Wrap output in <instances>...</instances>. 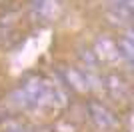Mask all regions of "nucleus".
Wrapping results in <instances>:
<instances>
[{"label":"nucleus","instance_id":"nucleus-8","mask_svg":"<svg viewBox=\"0 0 134 132\" xmlns=\"http://www.w3.org/2000/svg\"><path fill=\"white\" fill-rule=\"evenodd\" d=\"M78 58H80V62L84 64L86 70H98L100 60H98V56H96V52L92 48H80L78 50Z\"/></svg>","mask_w":134,"mask_h":132},{"label":"nucleus","instance_id":"nucleus-5","mask_svg":"<svg viewBox=\"0 0 134 132\" xmlns=\"http://www.w3.org/2000/svg\"><path fill=\"white\" fill-rule=\"evenodd\" d=\"M60 76H62V82L66 84L70 90H76L78 94H86L90 90L88 82H86V76H84V72L78 70V68L62 66V68H60Z\"/></svg>","mask_w":134,"mask_h":132},{"label":"nucleus","instance_id":"nucleus-1","mask_svg":"<svg viewBox=\"0 0 134 132\" xmlns=\"http://www.w3.org/2000/svg\"><path fill=\"white\" fill-rule=\"evenodd\" d=\"M14 100L24 108H40V106H52V92L50 80L42 76H28L20 88L14 92Z\"/></svg>","mask_w":134,"mask_h":132},{"label":"nucleus","instance_id":"nucleus-11","mask_svg":"<svg viewBox=\"0 0 134 132\" xmlns=\"http://www.w3.org/2000/svg\"><path fill=\"white\" fill-rule=\"evenodd\" d=\"M122 38H126V40H128V42H130V44L134 46V28H132V26H128L126 30H124Z\"/></svg>","mask_w":134,"mask_h":132},{"label":"nucleus","instance_id":"nucleus-7","mask_svg":"<svg viewBox=\"0 0 134 132\" xmlns=\"http://www.w3.org/2000/svg\"><path fill=\"white\" fill-rule=\"evenodd\" d=\"M130 14L124 6H114V8H110V10H106V20L108 24H112V26H126L130 22Z\"/></svg>","mask_w":134,"mask_h":132},{"label":"nucleus","instance_id":"nucleus-12","mask_svg":"<svg viewBox=\"0 0 134 132\" xmlns=\"http://www.w3.org/2000/svg\"><path fill=\"white\" fill-rule=\"evenodd\" d=\"M10 132H30V130H24V128H16V130H10Z\"/></svg>","mask_w":134,"mask_h":132},{"label":"nucleus","instance_id":"nucleus-4","mask_svg":"<svg viewBox=\"0 0 134 132\" xmlns=\"http://www.w3.org/2000/svg\"><path fill=\"white\" fill-rule=\"evenodd\" d=\"M92 50L96 52L98 60L104 62V64H114V62L122 60L120 50H118V42L112 40V38H108V36H98Z\"/></svg>","mask_w":134,"mask_h":132},{"label":"nucleus","instance_id":"nucleus-10","mask_svg":"<svg viewBox=\"0 0 134 132\" xmlns=\"http://www.w3.org/2000/svg\"><path fill=\"white\" fill-rule=\"evenodd\" d=\"M54 132H78L72 122H56L54 124Z\"/></svg>","mask_w":134,"mask_h":132},{"label":"nucleus","instance_id":"nucleus-2","mask_svg":"<svg viewBox=\"0 0 134 132\" xmlns=\"http://www.w3.org/2000/svg\"><path fill=\"white\" fill-rule=\"evenodd\" d=\"M86 108H88V116H90V120H92V124L98 130L108 132V130H116L118 128L120 122H118L116 114L106 104H102L100 100H90L88 104H86Z\"/></svg>","mask_w":134,"mask_h":132},{"label":"nucleus","instance_id":"nucleus-3","mask_svg":"<svg viewBox=\"0 0 134 132\" xmlns=\"http://www.w3.org/2000/svg\"><path fill=\"white\" fill-rule=\"evenodd\" d=\"M104 88H106L108 96L114 98L116 102H120V104H126L132 98V88H130L128 80L118 72H110L104 76Z\"/></svg>","mask_w":134,"mask_h":132},{"label":"nucleus","instance_id":"nucleus-9","mask_svg":"<svg viewBox=\"0 0 134 132\" xmlns=\"http://www.w3.org/2000/svg\"><path fill=\"white\" fill-rule=\"evenodd\" d=\"M116 42H118V50H120L122 60L134 68V46H132L126 38H120V40H116Z\"/></svg>","mask_w":134,"mask_h":132},{"label":"nucleus","instance_id":"nucleus-6","mask_svg":"<svg viewBox=\"0 0 134 132\" xmlns=\"http://www.w3.org/2000/svg\"><path fill=\"white\" fill-rule=\"evenodd\" d=\"M66 84L62 82L60 78L56 76L54 80H50V92H52V106H58V108H64L68 106V90Z\"/></svg>","mask_w":134,"mask_h":132}]
</instances>
